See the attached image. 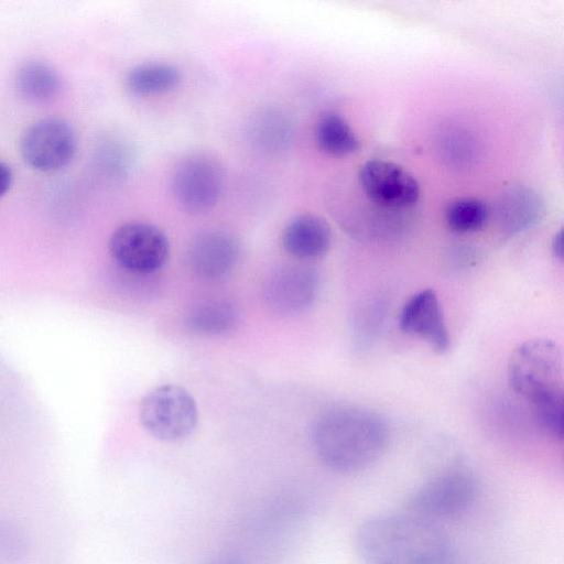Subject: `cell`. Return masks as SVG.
Instances as JSON below:
<instances>
[{"mask_svg":"<svg viewBox=\"0 0 564 564\" xmlns=\"http://www.w3.org/2000/svg\"><path fill=\"white\" fill-rule=\"evenodd\" d=\"M511 389L533 405L534 412L564 405L561 347L547 338L519 345L508 362Z\"/></svg>","mask_w":564,"mask_h":564,"instance_id":"3","label":"cell"},{"mask_svg":"<svg viewBox=\"0 0 564 564\" xmlns=\"http://www.w3.org/2000/svg\"><path fill=\"white\" fill-rule=\"evenodd\" d=\"M551 250H552L553 256L556 259H558V260L563 259V231L562 230H558L554 235L552 242H551Z\"/></svg>","mask_w":564,"mask_h":564,"instance_id":"24","label":"cell"},{"mask_svg":"<svg viewBox=\"0 0 564 564\" xmlns=\"http://www.w3.org/2000/svg\"><path fill=\"white\" fill-rule=\"evenodd\" d=\"M77 138L73 127L58 117L37 120L23 132L20 152L25 163L40 172L65 167L74 158Z\"/></svg>","mask_w":564,"mask_h":564,"instance_id":"7","label":"cell"},{"mask_svg":"<svg viewBox=\"0 0 564 564\" xmlns=\"http://www.w3.org/2000/svg\"><path fill=\"white\" fill-rule=\"evenodd\" d=\"M489 216L488 206L475 197H460L452 200L445 209V221L456 232H470L480 229Z\"/></svg>","mask_w":564,"mask_h":564,"instance_id":"20","label":"cell"},{"mask_svg":"<svg viewBox=\"0 0 564 564\" xmlns=\"http://www.w3.org/2000/svg\"><path fill=\"white\" fill-rule=\"evenodd\" d=\"M18 94L31 102L52 100L61 90V80L56 70L41 61L24 63L15 76Z\"/></svg>","mask_w":564,"mask_h":564,"instance_id":"18","label":"cell"},{"mask_svg":"<svg viewBox=\"0 0 564 564\" xmlns=\"http://www.w3.org/2000/svg\"><path fill=\"white\" fill-rule=\"evenodd\" d=\"M224 186L220 163L204 153L181 160L172 174V191L181 206L189 213H204L219 199Z\"/></svg>","mask_w":564,"mask_h":564,"instance_id":"8","label":"cell"},{"mask_svg":"<svg viewBox=\"0 0 564 564\" xmlns=\"http://www.w3.org/2000/svg\"><path fill=\"white\" fill-rule=\"evenodd\" d=\"M238 321V307L224 297H210L197 302L185 317V324L192 332L206 336L226 334L236 327Z\"/></svg>","mask_w":564,"mask_h":564,"instance_id":"15","label":"cell"},{"mask_svg":"<svg viewBox=\"0 0 564 564\" xmlns=\"http://www.w3.org/2000/svg\"><path fill=\"white\" fill-rule=\"evenodd\" d=\"M203 564H246V562L237 553L221 552L207 558Z\"/></svg>","mask_w":564,"mask_h":564,"instance_id":"22","label":"cell"},{"mask_svg":"<svg viewBox=\"0 0 564 564\" xmlns=\"http://www.w3.org/2000/svg\"><path fill=\"white\" fill-rule=\"evenodd\" d=\"M12 173L10 167L0 161V197H2L11 186Z\"/></svg>","mask_w":564,"mask_h":564,"instance_id":"23","label":"cell"},{"mask_svg":"<svg viewBox=\"0 0 564 564\" xmlns=\"http://www.w3.org/2000/svg\"><path fill=\"white\" fill-rule=\"evenodd\" d=\"M319 290L317 272L305 264H286L267 278L262 295L272 312L291 316L306 311L315 302Z\"/></svg>","mask_w":564,"mask_h":564,"instance_id":"9","label":"cell"},{"mask_svg":"<svg viewBox=\"0 0 564 564\" xmlns=\"http://www.w3.org/2000/svg\"><path fill=\"white\" fill-rule=\"evenodd\" d=\"M332 240L328 224L319 216L303 214L288 223L282 232L284 250L299 260L323 257Z\"/></svg>","mask_w":564,"mask_h":564,"instance_id":"14","label":"cell"},{"mask_svg":"<svg viewBox=\"0 0 564 564\" xmlns=\"http://www.w3.org/2000/svg\"><path fill=\"white\" fill-rule=\"evenodd\" d=\"M140 421L153 437L176 442L189 436L198 421L192 394L178 384H164L151 390L141 401Z\"/></svg>","mask_w":564,"mask_h":564,"instance_id":"5","label":"cell"},{"mask_svg":"<svg viewBox=\"0 0 564 564\" xmlns=\"http://www.w3.org/2000/svg\"><path fill=\"white\" fill-rule=\"evenodd\" d=\"M357 555L365 564H447L452 545L436 522L402 512L366 519L355 534Z\"/></svg>","mask_w":564,"mask_h":564,"instance_id":"1","label":"cell"},{"mask_svg":"<svg viewBox=\"0 0 564 564\" xmlns=\"http://www.w3.org/2000/svg\"><path fill=\"white\" fill-rule=\"evenodd\" d=\"M28 551L26 538L14 523L0 519V561L15 564Z\"/></svg>","mask_w":564,"mask_h":564,"instance_id":"21","label":"cell"},{"mask_svg":"<svg viewBox=\"0 0 564 564\" xmlns=\"http://www.w3.org/2000/svg\"><path fill=\"white\" fill-rule=\"evenodd\" d=\"M311 440L317 458L327 468L351 474L368 468L383 455L389 429L375 411L335 406L315 420Z\"/></svg>","mask_w":564,"mask_h":564,"instance_id":"2","label":"cell"},{"mask_svg":"<svg viewBox=\"0 0 564 564\" xmlns=\"http://www.w3.org/2000/svg\"><path fill=\"white\" fill-rule=\"evenodd\" d=\"M181 82L178 68L165 62H145L133 66L126 76L128 89L139 96L173 90Z\"/></svg>","mask_w":564,"mask_h":564,"instance_id":"17","label":"cell"},{"mask_svg":"<svg viewBox=\"0 0 564 564\" xmlns=\"http://www.w3.org/2000/svg\"><path fill=\"white\" fill-rule=\"evenodd\" d=\"M478 480L459 459L445 460L430 470L406 496L404 510L436 522L464 512L474 502Z\"/></svg>","mask_w":564,"mask_h":564,"instance_id":"4","label":"cell"},{"mask_svg":"<svg viewBox=\"0 0 564 564\" xmlns=\"http://www.w3.org/2000/svg\"><path fill=\"white\" fill-rule=\"evenodd\" d=\"M238 258V241L231 234L220 229L199 232L186 250V262L191 271L209 281L228 275Z\"/></svg>","mask_w":564,"mask_h":564,"instance_id":"12","label":"cell"},{"mask_svg":"<svg viewBox=\"0 0 564 564\" xmlns=\"http://www.w3.org/2000/svg\"><path fill=\"white\" fill-rule=\"evenodd\" d=\"M321 151L333 156L351 154L359 149V140L347 121L336 112L323 113L314 130Z\"/></svg>","mask_w":564,"mask_h":564,"instance_id":"19","label":"cell"},{"mask_svg":"<svg viewBox=\"0 0 564 564\" xmlns=\"http://www.w3.org/2000/svg\"><path fill=\"white\" fill-rule=\"evenodd\" d=\"M542 209L536 193L525 187L512 188L501 197L499 204L500 226L509 235L520 232L540 218Z\"/></svg>","mask_w":564,"mask_h":564,"instance_id":"16","label":"cell"},{"mask_svg":"<svg viewBox=\"0 0 564 564\" xmlns=\"http://www.w3.org/2000/svg\"><path fill=\"white\" fill-rule=\"evenodd\" d=\"M358 181L366 196L383 208H409L420 197V186L415 177L390 161H367L360 166Z\"/></svg>","mask_w":564,"mask_h":564,"instance_id":"10","label":"cell"},{"mask_svg":"<svg viewBox=\"0 0 564 564\" xmlns=\"http://www.w3.org/2000/svg\"><path fill=\"white\" fill-rule=\"evenodd\" d=\"M400 329L426 341L437 354L451 347V337L442 305L432 289L413 294L403 305L399 317Z\"/></svg>","mask_w":564,"mask_h":564,"instance_id":"11","label":"cell"},{"mask_svg":"<svg viewBox=\"0 0 564 564\" xmlns=\"http://www.w3.org/2000/svg\"><path fill=\"white\" fill-rule=\"evenodd\" d=\"M109 252L122 269L135 274H149L165 264L170 243L158 226L130 221L113 230L109 239Z\"/></svg>","mask_w":564,"mask_h":564,"instance_id":"6","label":"cell"},{"mask_svg":"<svg viewBox=\"0 0 564 564\" xmlns=\"http://www.w3.org/2000/svg\"><path fill=\"white\" fill-rule=\"evenodd\" d=\"M246 132L256 151L270 156L279 155L291 145L294 122L285 110L265 107L252 113Z\"/></svg>","mask_w":564,"mask_h":564,"instance_id":"13","label":"cell"}]
</instances>
